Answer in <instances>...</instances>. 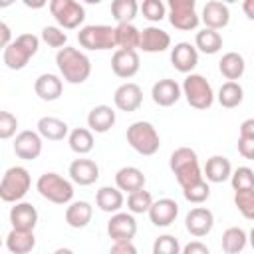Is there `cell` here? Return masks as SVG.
<instances>
[{"instance_id":"obj_1","label":"cell","mask_w":254,"mask_h":254,"mask_svg":"<svg viewBox=\"0 0 254 254\" xmlns=\"http://www.w3.org/2000/svg\"><path fill=\"white\" fill-rule=\"evenodd\" d=\"M56 65L60 77L71 85H79L91 75V60L77 48L64 46L56 54Z\"/></svg>"},{"instance_id":"obj_2","label":"cell","mask_w":254,"mask_h":254,"mask_svg":"<svg viewBox=\"0 0 254 254\" xmlns=\"http://www.w3.org/2000/svg\"><path fill=\"white\" fill-rule=\"evenodd\" d=\"M169 167H171L177 183L181 185V189L189 187V185H192V183H196L200 179H204L202 177V169L198 165V155L190 147L175 149L171 153V157H169Z\"/></svg>"},{"instance_id":"obj_3","label":"cell","mask_w":254,"mask_h":254,"mask_svg":"<svg viewBox=\"0 0 254 254\" xmlns=\"http://www.w3.org/2000/svg\"><path fill=\"white\" fill-rule=\"evenodd\" d=\"M40 50V38L34 34H20L16 40H12L2 54L4 65L12 71L24 69L28 65V62L38 54Z\"/></svg>"},{"instance_id":"obj_4","label":"cell","mask_w":254,"mask_h":254,"mask_svg":"<svg viewBox=\"0 0 254 254\" xmlns=\"http://www.w3.org/2000/svg\"><path fill=\"white\" fill-rule=\"evenodd\" d=\"M125 137H127L129 147L143 157L155 155L161 147V137L151 121H133L127 127Z\"/></svg>"},{"instance_id":"obj_5","label":"cell","mask_w":254,"mask_h":254,"mask_svg":"<svg viewBox=\"0 0 254 254\" xmlns=\"http://www.w3.org/2000/svg\"><path fill=\"white\" fill-rule=\"evenodd\" d=\"M30 187H32L30 171L26 167L14 165V167L6 169V173L0 179V200L14 204L28 194Z\"/></svg>"},{"instance_id":"obj_6","label":"cell","mask_w":254,"mask_h":254,"mask_svg":"<svg viewBox=\"0 0 254 254\" xmlns=\"http://www.w3.org/2000/svg\"><path fill=\"white\" fill-rule=\"evenodd\" d=\"M181 91L187 99V103L192 107V109H198V111H206L210 109V105L214 103V91H212V85L210 81L200 75V73H187L183 85H181Z\"/></svg>"},{"instance_id":"obj_7","label":"cell","mask_w":254,"mask_h":254,"mask_svg":"<svg viewBox=\"0 0 254 254\" xmlns=\"http://www.w3.org/2000/svg\"><path fill=\"white\" fill-rule=\"evenodd\" d=\"M36 190L40 192L42 198L54 204H67L69 200H73V192H75L73 183L54 171L40 175V179L36 181Z\"/></svg>"},{"instance_id":"obj_8","label":"cell","mask_w":254,"mask_h":254,"mask_svg":"<svg viewBox=\"0 0 254 254\" xmlns=\"http://www.w3.org/2000/svg\"><path fill=\"white\" fill-rule=\"evenodd\" d=\"M77 42L81 48L89 52H105V50H115V26L107 24H89L79 28L77 32Z\"/></svg>"},{"instance_id":"obj_9","label":"cell","mask_w":254,"mask_h":254,"mask_svg":"<svg viewBox=\"0 0 254 254\" xmlns=\"http://www.w3.org/2000/svg\"><path fill=\"white\" fill-rule=\"evenodd\" d=\"M50 14L64 30H75L85 20V8L79 0H50Z\"/></svg>"},{"instance_id":"obj_10","label":"cell","mask_w":254,"mask_h":254,"mask_svg":"<svg viewBox=\"0 0 254 254\" xmlns=\"http://www.w3.org/2000/svg\"><path fill=\"white\" fill-rule=\"evenodd\" d=\"M167 18L173 28L181 32L196 30L200 18L196 14V0H167Z\"/></svg>"},{"instance_id":"obj_11","label":"cell","mask_w":254,"mask_h":254,"mask_svg":"<svg viewBox=\"0 0 254 254\" xmlns=\"http://www.w3.org/2000/svg\"><path fill=\"white\" fill-rule=\"evenodd\" d=\"M185 228L194 238H202V236L210 234L212 228H214V214H212V210L206 208V206L190 208L187 212V216H185Z\"/></svg>"},{"instance_id":"obj_12","label":"cell","mask_w":254,"mask_h":254,"mask_svg":"<svg viewBox=\"0 0 254 254\" xmlns=\"http://www.w3.org/2000/svg\"><path fill=\"white\" fill-rule=\"evenodd\" d=\"M14 153L22 161H34L42 155V137L38 131H20L14 135Z\"/></svg>"},{"instance_id":"obj_13","label":"cell","mask_w":254,"mask_h":254,"mask_svg":"<svg viewBox=\"0 0 254 254\" xmlns=\"http://www.w3.org/2000/svg\"><path fill=\"white\" fill-rule=\"evenodd\" d=\"M107 234L111 240H133L137 234V220L135 216L127 212H111V218L107 222Z\"/></svg>"},{"instance_id":"obj_14","label":"cell","mask_w":254,"mask_h":254,"mask_svg":"<svg viewBox=\"0 0 254 254\" xmlns=\"http://www.w3.org/2000/svg\"><path fill=\"white\" fill-rule=\"evenodd\" d=\"M141 67V60L137 50H121L117 48L111 56V71L121 79H131Z\"/></svg>"},{"instance_id":"obj_15","label":"cell","mask_w":254,"mask_h":254,"mask_svg":"<svg viewBox=\"0 0 254 254\" xmlns=\"http://www.w3.org/2000/svg\"><path fill=\"white\" fill-rule=\"evenodd\" d=\"M113 103L119 111H125V113H133L141 107L143 103V89L133 83V81H125L121 83L115 93H113Z\"/></svg>"},{"instance_id":"obj_16","label":"cell","mask_w":254,"mask_h":254,"mask_svg":"<svg viewBox=\"0 0 254 254\" xmlns=\"http://www.w3.org/2000/svg\"><path fill=\"white\" fill-rule=\"evenodd\" d=\"M171 48V36L159 26H147L141 30L139 38V50L145 54H161Z\"/></svg>"},{"instance_id":"obj_17","label":"cell","mask_w":254,"mask_h":254,"mask_svg":"<svg viewBox=\"0 0 254 254\" xmlns=\"http://www.w3.org/2000/svg\"><path fill=\"white\" fill-rule=\"evenodd\" d=\"M67 175H69V181H71L73 185L89 187V185H93V183L99 179V167H97L95 161L85 159V157L81 155V159H73V161L69 163Z\"/></svg>"},{"instance_id":"obj_18","label":"cell","mask_w":254,"mask_h":254,"mask_svg":"<svg viewBox=\"0 0 254 254\" xmlns=\"http://www.w3.org/2000/svg\"><path fill=\"white\" fill-rule=\"evenodd\" d=\"M147 214H149V220L155 226L167 228V226H171L177 220V216H179V204H177L175 198H159V200H153L151 202Z\"/></svg>"},{"instance_id":"obj_19","label":"cell","mask_w":254,"mask_h":254,"mask_svg":"<svg viewBox=\"0 0 254 254\" xmlns=\"http://www.w3.org/2000/svg\"><path fill=\"white\" fill-rule=\"evenodd\" d=\"M171 64L181 73H190L198 65V52L190 42H179L171 48Z\"/></svg>"},{"instance_id":"obj_20","label":"cell","mask_w":254,"mask_h":254,"mask_svg":"<svg viewBox=\"0 0 254 254\" xmlns=\"http://www.w3.org/2000/svg\"><path fill=\"white\" fill-rule=\"evenodd\" d=\"M198 18L204 24V28L222 30L230 24V8H228V4H224L220 0H208Z\"/></svg>"},{"instance_id":"obj_21","label":"cell","mask_w":254,"mask_h":254,"mask_svg":"<svg viewBox=\"0 0 254 254\" xmlns=\"http://www.w3.org/2000/svg\"><path fill=\"white\" fill-rule=\"evenodd\" d=\"M183 91H181V83L177 79L171 77H163L159 81L153 83L151 87V97L159 107H171L181 99Z\"/></svg>"},{"instance_id":"obj_22","label":"cell","mask_w":254,"mask_h":254,"mask_svg":"<svg viewBox=\"0 0 254 254\" xmlns=\"http://www.w3.org/2000/svg\"><path fill=\"white\" fill-rule=\"evenodd\" d=\"M10 224L12 228H20V230H34L38 224V210L32 202L26 200H18L14 202V206L8 212Z\"/></svg>"},{"instance_id":"obj_23","label":"cell","mask_w":254,"mask_h":254,"mask_svg":"<svg viewBox=\"0 0 254 254\" xmlns=\"http://www.w3.org/2000/svg\"><path fill=\"white\" fill-rule=\"evenodd\" d=\"M117 121V115H115V109L111 105H95L89 109L87 113V129L91 133H107Z\"/></svg>"},{"instance_id":"obj_24","label":"cell","mask_w":254,"mask_h":254,"mask_svg":"<svg viewBox=\"0 0 254 254\" xmlns=\"http://www.w3.org/2000/svg\"><path fill=\"white\" fill-rule=\"evenodd\" d=\"M34 91L42 101H56L62 97L64 79L56 73H40L34 81Z\"/></svg>"},{"instance_id":"obj_25","label":"cell","mask_w":254,"mask_h":254,"mask_svg":"<svg viewBox=\"0 0 254 254\" xmlns=\"http://www.w3.org/2000/svg\"><path fill=\"white\" fill-rule=\"evenodd\" d=\"M232 173V165H230V159L224 157V155H212L206 159L204 167H202V177L208 181V183H224L228 181Z\"/></svg>"},{"instance_id":"obj_26","label":"cell","mask_w":254,"mask_h":254,"mask_svg":"<svg viewBox=\"0 0 254 254\" xmlns=\"http://www.w3.org/2000/svg\"><path fill=\"white\" fill-rule=\"evenodd\" d=\"M64 216H65V222H67L69 228L79 230V228H85L91 222L93 206L87 200H69Z\"/></svg>"},{"instance_id":"obj_27","label":"cell","mask_w":254,"mask_h":254,"mask_svg":"<svg viewBox=\"0 0 254 254\" xmlns=\"http://www.w3.org/2000/svg\"><path fill=\"white\" fill-rule=\"evenodd\" d=\"M36 131L40 133L42 139H48V141H64L69 133V125L60 119V117H52V115H46V117H40L38 123H36Z\"/></svg>"},{"instance_id":"obj_28","label":"cell","mask_w":254,"mask_h":254,"mask_svg":"<svg viewBox=\"0 0 254 254\" xmlns=\"http://www.w3.org/2000/svg\"><path fill=\"white\" fill-rule=\"evenodd\" d=\"M145 175L141 169L137 167H121L117 173H115V187L121 190V192H133L137 189H145Z\"/></svg>"},{"instance_id":"obj_29","label":"cell","mask_w":254,"mask_h":254,"mask_svg":"<svg viewBox=\"0 0 254 254\" xmlns=\"http://www.w3.org/2000/svg\"><path fill=\"white\" fill-rule=\"evenodd\" d=\"M6 248L12 254H28L36 248V234L34 230H20L12 228L6 236Z\"/></svg>"},{"instance_id":"obj_30","label":"cell","mask_w":254,"mask_h":254,"mask_svg":"<svg viewBox=\"0 0 254 254\" xmlns=\"http://www.w3.org/2000/svg\"><path fill=\"white\" fill-rule=\"evenodd\" d=\"M95 204H97L99 210L111 214V212L121 210V206L125 204V196H123V192H121L117 187L105 185V187H101V189L95 192Z\"/></svg>"},{"instance_id":"obj_31","label":"cell","mask_w":254,"mask_h":254,"mask_svg":"<svg viewBox=\"0 0 254 254\" xmlns=\"http://www.w3.org/2000/svg\"><path fill=\"white\" fill-rule=\"evenodd\" d=\"M218 69H220L222 77H226V79H230V81H236V79H240V77L244 75V71H246V60H244V56L238 54V52H226V54L220 58V62H218Z\"/></svg>"},{"instance_id":"obj_32","label":"cell","mask_w":254,"mask_h":254,"mask_svg":"<svg viewBox=\"0 0 254 254\" xmlns=\"http://www.w3.org/2000/svg\"><path fill=\"white\" fill-rule=\"evenodd\" d=\"M194 48H196V52H202L206 56H214L222 50V36L218 34V30L202 28L194 36Z\"/></svg>"},{"instance_id":"obj_33","label":"cell","mask_w":254,"mask_h":254,"mask_svg":"<svg viewBox=\"0 0 254 254\" xmlns=\"http://www.w3.org/2000/svg\"><path fill=\"white\" fill-rule=\"evenodd\" d=\"M141 30L133 22H121L115 26V46L121 50H139Z\"/></svg>"},{"instance_id":"obj_34","label":"cell","mask_w":254,"mask_h":254,"mask_svg":"<svg viewBox=\"0 0 254 254\" xmlns=\"http://www.w3.org/2000/svg\"><path fill=\"white\" fill-rule=\"evenodd\" d=\"M67 143H69V149L75 153V155H87L93 151V133L87 129V127H75L67 133Z\"/></svg>"},{"instance_id":"obj_35","label":"cell","mask_w":254,"mask_h":254,"mask_svg":"<svg viewBox=\"0 0 254 254\" xmlns=\"http://www.w3.org/2000/svg\"><path fill=\"white\" fill-rule=\"evenodd\" d=\"M216 99H218V103H220L224 109H234V107H238V105L242 103V99H244V89H242V85H240L238 81H230V79H228V81H224V83L220 85Z\"/></svg>"},{"instance_id":"obj_36","label":"cell","mask_w":254,"mask_h":254,"mask_svg":"<svg viewBox=\"0 0 254 254\" xmlns=\"http://www.w3.org/2000/svg\"><path fill=\"white\" fill-rule=\"evenodd\" d=\"M246 242H248V234H246V230L240 228V226H230V228H226V230L222 232V240H220L222 250H224L226 254H238V252H242V250L246 248Z\"/></svg>"},{"instance_id":"obj_37","label":"cell","mask_w":254,"mask_h":254,"mask_svg":"<svg viewBox=\"0 0 254 254\" xmlns=\"http://www.w3.org/2000/svg\"><path fill=\"white\" fill-rule=\"evenodd\" d=\"M139 14V2L137 0H111V16L117 24L121 22H133Z\"/></svg>"},{"instance_id":"obj_38","label":"cell","mask_w":254,"mask_h":254,"mask_svg":"<svg viewBox=\"0 0 254 254\" xmlns=\"http://www.w3.org/2000/svg\"><path fill=\"white\" fill-rule=\"evenodd\" d=\"M183 196L192 204H202L210 196V183L206 179H200L189 187H183Z\"/></svg>"},{"instance_id":"obj_39","label":"cell","mask_w":254,"mask_h":254,"mask_svg":"<svg viewBox=\"0 0 254 254\" xmlns=\"http://www.w3.org/2000/svg\"><path fill=\"white\" fill-rule=\"evenodd\" d=\"M151 202H153V196L145 189H137L133 192H127V210L131 214H143V212H147L149 206H151Z\"/></svg>"},{"instance_id":"obj_40","label":"cell","mask_w":254,"mask_h":254,"mask_svg":"<svg viewBox=\"0 0 254 254\" xmlns=\"http://www.w3.org/2000/svg\"><path fill=\"white\" fill-rule=\"evenodd\" d=\"M139 12L149 22H161L167 18V6L163 0H143L139 4Z\"/></svg>"},{"instance_id":"obj_41","label":"cell","mask_w":254,"mask_h":254,"mask_svg":"<svg viewBox=\"0 0 254 254\" xmlns=\"http://www.w3.org/2000/svg\"><path fill=\"white\" fill-rule=\"evenodd\" d=\"M232 190H246V189H254V171L250 167H238L230 173L228 177Z\"/></svg>"},{"instance_id":"obj_42","label":"cell","mask_w":254,"mask_h":254,"mask_svg":"<svg viewBox=\"0 0 254 254\" xmlns=\"http://www.w3.org/2000/svg\"><path fill=\"white\" fill-rule=\"evenodd\" d=\"M234 204L246 220H252L254 218V189L234 190Z\"/></svg>"},{"instance_id":"obj_43","label":"cell","mask_w":254,"mask_h":254,"mask_svg":"<svg viewBox=\"0 0 254 254\" xmlns=\"http://www.w3.org/2000/svg\"><path fill=\"white\" fill-rule=\"evenodd\" d=\"M42 42L50 48H64L67 44V34L60 26H44L42 28Z\"/></svg>"},{"instance_id":"obj_44","label":"cell","mask_w":254,"mask_h":254,"mask_svg":"<svg viewBox=\"0 0 254 254\" xmlns=\"http://www.w3.org/2000/svg\"><path fill=\"white\" fill-rule=\"evenodd\" d=\"M181 244L173 234H163L153 244V254H179Z\"/></svg>"},{"instance_id":"obj_45","label":"cell","mask_w":254,"mask_h":254,"mask_svg":"<svg viewBox=\"0 0 254 254\" xmlns=\"http://www.w3.org/2000/svg\"><path fill=\"white\" fill-rule=\"evenodd\" d=\"M18 129V117L10 111H0V141L12 139Z\"/></svg>"},{"instance_id":"obj_46","label":"cell","mask_w":254,"mask_h":254,"mask_svg":"<svg viewBox=\"0 0 254 254\" xmlns=\"http://www.w3.org/2000/svg\"><path fill=\"white\" fill-rule=\"evenodd\" d=\"M238 153L248 161L254 159V135H238Z\"/></svg>"},{"instance_id":"obj_47","label":"cell","mask_w":254,"mask_h":254,"mask_svg":"<svg viewBox=\"0 0 254 254\" xmlns=\"http://www.w3.org/2000/svg\"><path fill=\"white\" fill-rule=\"evenodd\" d=\"M109 250L113 254H135L137 252V248L133 246V240H113Z\"/></svg>"},{"instance_id":"obj_48","label":"cell","mask_w":254,"mask_h":254,"mask_svg":"<svg viewBox=\"0 0 254 254\" xmlns=\"http://www.w3.org/2000/svg\"><path fill=\"white\" fill-rule=\"evenodd\" d=\"M181 252H183V254H208L210 250H208V246L202 244L200 240H192V242H189L187 246H183Z\"/></svg>"},{"instance_id":"obj_49","label":"cell","mask_w":254,"mask_h":254,"mask_svg":"<svg viewBox=\"0 0 254 254\" xmlns=\"http://www.w3.org/2000/svg\"><path fill=\"white\" fill-rule=\"evenodd\" d=\"M10 42H12V30L6 22L0 20V50H4Z\"/></svg>"},{"instance_id":"obj_50","label":"cell","mask_w":254,"mask_h":254,"mask_svg":"<svg viewBox=\"0 0 254 254\" xmlns=\"http://www.w3.org/2000/svg\"><path fill=\"white\" fill-rule=\"evenodd\" d=\"M238 135H254V119H246L240 123Z\"/></svg>"},{"instance_id":"obj_51","label":"cell","mask_w":254,"mask_h":254,"mask_svg":"<svg viewBox=\"0 0 254 254\" xmlns=\"http://www.w3.org/2000/svg\"><path fill=\"white\" fill-rule=\"evenodd\" d=\"M242 10L248 20H254V0H242Z\"/></svg>"},{"instance_id":"obj_52","label":"cell","mask_w":254,"mask_h":254,"mask_svg":"<svg viewBox=\"0 0 254 254\" xmlns=\"http://www.w3.org/2000/svg\"><path fill=\"white\" fill-rule=\"evenodd\" d=\"M24 2V6L26 8H32V10H40V8H44L50 0H22Z\"/></svg>"},{"instance_id":"obj_53","label":"cell","mask_w":254,"mask_h":254,"mask_svg":"<svg viewBox=\"0 0 254 254\" xmlns=\"http://www.w3.org/2000/svg\"><path fill=\"white\" fill-rule=\"evenodd\" d=\"M14 2H16V0H0V10H2V8H10Z\"/></svg>"},{"instance_id":"obj_54","label":"cell","mask_w":254,"mask_h":254,"mask_svg":"<svg viewBox=\"0 0 254 254\" xmlns=\"http://www.w3.org/2000/svg\"><path fill=\"white\" fill-rule=\"evenodd\" d=\"M81 2H85V4H101L103 0H81Z\"/></svg>"},{"instance_id":"obj_55","label":"cell","mask_w":254,"mask_h":254,"mask_svg":"<svg viewBox=\"0 0 254 254\" xmlns=\"http://www.w3.org/2000/svg\"><path fill=\"white\" fill-rule=\"evenodd\" d=\"M220 2H224V4H234V2H238V0H220Z\"/></svg>"},{"instance_id":"obj_56","label":"cell","mask_w":254,"mask_h":254,"mask_svg":"<svg viewBox=\"0 0 254 254\" xmlns=\"http://www.w3.org/2000/svg\"><path fill=\"white\" fill-rule=\"evenodd\" d=\"M0 248H2V238H0Z\"/></svg>"}]
</instances>
